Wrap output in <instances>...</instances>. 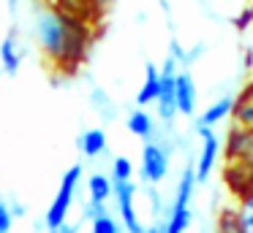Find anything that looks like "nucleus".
Segmentation results:
<instances>
[{
    "label": "nucleus",
    "mask_w": 253,
    "mask_h": 233,
    "mask_svg": "<svg viewBox=\"0 0 253 233\" xmlns=\"http://www.w3.org/2000/svg\"><path fill=\"white\" fill-rule=\"evenodd\" d=\"M55 233H77V228H68V225H63L60 231H55Z\"/></svg>",
    "instance_id": "a878e982"
},
{
    "label": "nucleus",
    "mask_w": 253,
    "mask_h": 233,
    "mask_svg": "<svg viewBox=\"0 0 253 233\" xmlns=\"http://www.w3.org/2000/svg\"><path fill=\"white\" fill-rule=\"evenodd\" d=\"M90 233H120V222L106 211V214L90 220Z\"/></svg>",
    "instance_id": "4be33fe9"
},
{
    "label": "nucleus",
    "mask_w": 253,
    "mask_h": 233,
    "mask_svg": "<svg viewBox=\"0 0 253 233\" xmlns=\"http://www.w3.org/2000/svg\"><path fill=\"white\" fill-rule=\"evenodd\" d=\"M133 176V163L128 157H115L112 163V182H131Z\"/></svg>",
    "instance_id": "5701e85b"
},
{
    "label": "nucleus",
    "mask_w": 253,
    "mask_h": 233,
    "mask_svg": "<svg viewBox=\"0 0 253 233\" xmlns=\"http://www.w3.org/2000/svg\"><path fill=\"white\" fill-rule=\"evenodd\" d=\"M87 193H90V200H95V203H106V200L112 198V179L104 176V173H90Z\"/></svg>",
    "instance_id": "a211bd4d"
},
{
    "label": "nucleus",
    "mask_w": 253,
    "mask_h": 233,
    "mask_svg": "<svg viewBox=\"0 0 253 233\" xmlns=\"http://www.w3.org/2000/svg\"><path fill=\"white\" fill-rule=\"evenodd\" d=\"M237 220H240V228L242 233H253V193L242 195L240 200H237Z\"/></svg>",
    "instance_id": "aec40b11"
},
{
    "label": "nucleus",
    "mask_w": 253,
    "mask_h": 233,
    "mask_svg": "<svg viewBox=\"0 0 253 233\" xmlns=\"http://www.w3.org/2000/svg\"><path fill=\"white\" fill-rule=\"evenodd\" d=\"M174 103H177V114H182V117H191L196 111V81L188 70H177Z\"/></svg>",
    "instance_id": "1a4fd4ad"
},
{
    "label": "nucleus",
    "mask_w": 253,
    "mask_h": 233,
    "mask_svg": "<svg viewBox=\"0 0 253 233\" xmlns=\"http://www.w3.org/2000/svg\"><path fill=\"white\" fill-rule=\"evenodd\" d=\"M193 187H196V171H193V166H185L182 168L180 182H177V193H174V203H171V209H191Z\"/></svg>",
    "instance_id": "2eb2a0df"
},
{
    "label": "nucleus",
    "mask_w": 253,
    "mask_h": 233,
    "mask_svg": "<svg viewBox=\"0 0 253 233\" xmlns=\"http://www.w3.org/2000/svg\"><path fill=\"white\" fill-rule=\"evenodd\" d=\"M144 233H166V231H164V225H161V222H155V225L144 228Z\"/></svg>",
    "instance_id": "393cba45"
},
{
    "label": "nucleus",
    "mask_w": 253,
    "mask_h": 233,
    "mask_svg": "<svg viewBox=\"0 0 253 233\" xmlns=\"http://www.w3.org/2000/svg\"><path fill=\"white\" fill-rule=\"evenodd\" d=\"M36 30H39L41 49L52 60V65L63 76L77 73L79 65L87 60L90 46H93V27L49 5L39 16V27Z\"/></svg>",
    "instance_id": "f257e3e1"
},
{
    "label": "nucleus",
    "mask_w": 253,
    "mask_h": 233,
    "mask_svg": "<svg viewBox=\"0 0 253 233\" xmlns=\"http://www.w3.org/2000/svg\"><path fill=\"white\" fill-rule=\"evenodd\" d=\"M8 231H11V209L0 200V233H8Z\"/></svg>",
    "instance_id": "b1692460"
},
{
    "label": "nucleus",
    "mask_w": 253,
    "mask_h": 233,
    "mask_svg": "<svg viewBox=\"0 0 253 233\" xmlns=\"http://www.w3.org/2000/svg\"><path fill=\"white\" fill-rule=\"evenodd\" d=\"M158 95H161V73H158V68H155L153 63H147V65H144V84L139 87V92H136L139 108L155 103V100H158Z\"/></svg>",
    "instance_id": "f8f14e48"
},
{
    "label": "nucleus",
    "mask_w": 253,
    "mask_h": 233,
    "mask_svg": "<svg viewBox=\"0 0 253 233\" xmlns=\"http://www.w3.org/2000/svg\"><path fill=\"white\" fill-rule=\"evenodd\" d=\"M231 106H234V95H223L215 103H210L204 108V114L199 117L196 128H215L218 122H223L226 117H231Z\"/></svg>",
    "instance_id": "ddd939ff"
},
{
    "label": "nucleus",
    "mask_w": 253,
    "mask_h": 233,
    "mask_svg": "<svg viewBox=\"0 0 253 233\" xmlns=\"http://www.w3.org/2000/svg\"><path fill=\"white\" fill-rule=\"evenodd\" d=\"M112 195L117 198V211H120L123 228H126L128 233H144V225L139 222L136 206H133L136 184H131V182H112Z\"/></svg>",
    "instance_id": "423d86ee"
},
{
    "label": "nucleus",
    "mask_w": 253,
    "mask_h": 233,
    "mask_svg": "<svg viewBox=\"0 0 253 233\" xmlns=\"http://www.w3.org/2000/svg\"><path fill=\"white\" fill-rule=\"evenodd\" d=\"M223 155H226V163H240V166L253 168V130L231 125L229 133H226Z\"/></svg>",
    "instance_id": "39448f33"
},
{
    "label": "nucleus",
    "mask_w": 253,
    "mask_h": 233,
    "mask_svg": "<svg viewBox=\"0 0 253 233\" xmlns=\"http://www.w3.org/2000/svg\"><path fill=\"white\" fill-rule=\"evenodd\" d=\"M193 222L191 209H171L169 211V220L164 222V231L166 233H185Z\"/></svg>",
    "instance_id": "6ab92c4d"
},
{
    "label": "nucleus",
    "mask_w": 253,
    "mask_h": 233,
    "mask_svg": "<svg viewBox=\"0 0 253 233\" xmlns=\"http://www.w3.org/2000/svg\"><path fill=\"white\" fill-rule=\"evenodd\" d=\"M139 173H142V179L150 184L164 182L166 173H169V152L161 144L147 141L144 149H142V168H139Z\"/></svg>",
    "instance_id": "0eeeda50"
},
{
    "label": "nucleus",
    "mask_w": 253,
    "mask_h": 233,
    "mask_svg": "<svg viewBox=\"0 0 253 233\" xmlns=\"http://www.w3.org/2000/svg\"><path fill=\"white\" fill-rule=\"evenodd\" d=\"M112 3H115V0H52L49 5L93 27L98 19H104V14L109 11Z\"/></svg>",
    "instance_id": "7ed1b4c3"
},
{
    "label": "nucleus",
    "mask_w": 253,
    "mask_h": 233,
    "mask_svg": "<svg viewBox=\"0 0 253 233\" xmlns=\"http://www.w3.org/2000/svg\"><path fill=\"white\" fill-rule=\"evenodd\" d=\"M196 133L202 135V152H199V160L193 166V171H196V184H207L210 173L215 168V160H218L220 144H218V135L212 133V128H196Z\"/></svg>",
    "instance_id": "6e6552de"
},
{
    "label": "nucleus",
    "mask_w": 253,
    "mask_h": 233,
    "mask_svg": "<svg viewBox=\"0 0 253 233\" xmlns=\"http://www.w3.org/2000/svg\"><path fill=\"white\" fill-rule=\"evenodd\" d=\"M46 3H52V0H46Z\"/></svg>",
    "instance_id": "bb28decb"
},
{
    "label": "nucleus",
    "mask_w": 253,
    "mask_h": 233,
    "mask_svg": "<svg viewBox=\"0 0 253 233\" xmlns=\"http://www.w3.org/2000/svg\"><path fill=\"white\" fill-rule=\"evenodd\" d=\"M223 182H226V187L234 193V198L240 200L242 195L253 193V168L240 166V163H226Z\"/></svg>",
    "instance_id": "9d476101"
},
{
    "label": "nucleus",
    "mask_w": 253,
    "mask_h": 233,
    "mask_svg": "<svg viewBox=\"0 0 253 233\" xmlns=\"http://www.w3.org/2000/svg\"><path fill=\"white\" fill-rule=\"evenodd\" d=\"M161 73V95L158 100H155V106H158V117L164 119V122H171L177 114V103H174V79H177V60L166 57L164 65L158 68Z\"/></svg>",
    "instance_id": "20e7f679"
},
{
    "label": "nucleus",
    "mask_w": 253,
    "mask_h": 233,
    "mask_svg": "<svg viewBox=\"0 0 253 233\" xmlns=\"http://www.w3.org/2000/svg\"><path fill=\"white\" fill-rule=\"evenodd\" d=\"M82 179V166H71L66 173H63V182H60V190H57L55 200L49 203L46 209V228L52 233L60 231L68 220V211H71V203H74V193H77V184Z\"/></svg>",
    "instance_id": "f03ea898"
},
{
    "label": "nucleus",
    "mask_w": 253,
    "mask_h": 233,
    "mask_svg": "<svg viewBox=\"0 0 253 233\" xmlns=\"http://www.w3.org/2000/svg\"><path fill=\"white\" fill-rule=\"evenodd\" d=\"M0 60H3V68H6L8 76H14L19 70V65L25 60V52L17 46V30L8 33V38H3V43H0Z\"/></svg>",
    "instance_id": "4468645a"
},
{
    "label": "nucleus",
    "mask_w": 253,
    "mask_h": 233,
    "mask_svg": "<svg viewBox=\"0 0 253 233\" xmlns=\"http://www.w3.org/2000/svg\"><path fill=\"white\" fill-rule=\"evenodd\" d=\"M215 233H242L234 209H223V211H220L218 222H215Z\"/></svg>",
    "instance_id": "412c9836"
},
{
    "label": "nucleus",
    "mask_w": 253,
    "mask_h": 233,
    "mask_svg": "<svg viewBox=\"0 0 253 233\" xmlns=\"http://www.w3.org/2000/svg\"><path fill=\"white\" fill-rule=\"evenodd\" d=\"M231 122H234L237 128L253 130V81L240 92V95H234V106H231Z\"/></svg>",
    "instance_id": "9b49d317"
},
{
    "label": "nucleus",
    "mask_w": 253,
    "mask_h": 233,
    "mask_svg": "<svg viewBox=\"0 0 253 233\" xmlns=\"http://www.w3.org/2000/svg\"><path fill=\"white\" fill-rule=\"evenodd\" d=\"M128 130H131L133 135H139V138H153L155 122L144 108H136V111L128 114Z\"/></svg>",
    "instance_id": "f3484780"
},
{
    "label": "nucleus",
    "mask_w": 253,
    "mask_h": 233,
    "mask_svg": "<svg viewBox=\"0 0 253 233\" xmlns=\"http://www.w3.org/2000/svg\"><path fill=\"white\" fill-rule=\"evenodd\" d=\"M79 149H82L84 157H98L106 152V133L101 128H93L79 138Z\"/></svg>",
    "instance_id": "dca6fc26"
}]
</instances>
